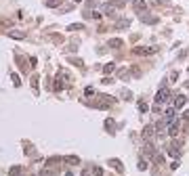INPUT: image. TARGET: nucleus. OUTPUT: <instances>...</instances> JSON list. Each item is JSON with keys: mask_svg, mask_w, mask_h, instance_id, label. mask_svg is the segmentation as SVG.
<instances>
[{"mask_svg": "<svg viewBox=\"0 0 189 176\" xmlns=\"http://www.w3.org/2000/svg\"><path fill=\"white\" fill-rule=\"evenodd\" d=\"M114 69H116V65H114V63H107V65L103 67V71H105V74H111Z\"/></svg>", "mask_w": 189, "mask_h": 176, "instance_id": "12", "label": "nucleus"}, {"mask_svg": "<svg viewBox=\"0 0 189 176\" xmlns=\"http://www.w3.org/2000/svg\"><path fill=\"white\" fill-rule=\"evenodd\" d=\"M111 4H114L116 8H122V6L126 4V0H111Z\"/></svg>", "mask_w": 189, "mask_h": 176, "instance_id": "13", "label": "nucleus"}, {"mask_svg": "<svg viewBox=\"0 0 189 176\" xmlns=\"http://www.w3.org/2000/svg\"><path fill=\"white\" fill-rule=\"evenodd\" d=\"M185 103H187V96H185V94H179V96L175 99V109H181Z\"/></svg>", "mask_w": 189, "mask_h": 176, "instance_id": "4", "label": "nucleus"}, {"mask_svg": "<svg viewBox=\"0 0 189 176\" xmlns=\"http://www.w3.org/2000/svg\"><path fill=\"white\" fill-rule=\"evenodd\" d=\"M109 164H111V166H114V168H118V170H122V166H120V162H118V159H111V162H109Z\"/></svg>", "mask_w": 189, "mask_h": 176, "instance_id": "18", "label": "nucleus"}, {"mask_svg": "<svg viewBox=\"0 0 189 176\" xmlns=\"http://www.w3.org/2000/svg\"><path fill=\"white\" fill-rule=\"evenodd\" d=\"M141 21H143V23H155L158 19H155V17H151V15H143Z\"/></svg>", "mask_w": 189, "mask_h": 176, "instance_id": "8", "label": "nucleus"}, {"mask_svg": "<svg viewBox=\"0 0 189 176\" xmlns=\"http://www.w3.org/2000/svg\"><path fill=\"white\" fill-rule=\"evenodd\" d=\"M168 134H170V136H177V134H179V120H172V122L168 124Z\"/></svg>", "mask_w": 189, "mask_h": 176, "instance_id": "2", "label": "nucleus"}, {"mask_svg": "<svg viewBox=\"0 0 189 176\" xmlns=\"http://www.w3.org/2000/svg\"><path fill=\"white\" fill-rule=\"evenodd\" d=\"M133 52H135V55H151V52H155V48H143V46H137Z\"/></svg>", "mask_w": 189, "mask_h": 176, "instance_id": "5", "label": "nucleus"}, {"mask_svg": "<svg viewBox=\"0 0 189 176\" xmlns=\"http://www.w3.org/2000/svg\"><path fill=\"white\" fill-rule=\"evenodd\" d=\"M65 162H69V164H72V166H74V164H78V162H80V159H78V157H65Z\"/></svg>", "mask_w": 189, "mask_h": 176, "instance_id": "17", "label": "nucleus"}, {"mask_svg": "<svg viewBox=\"0 0 189 176\" xmlns=\"http://www.w3.org/2000/svg\"><path fill=\"white\" fill-rule=\"evenodd\" d=\"M67 30H69V32H78V30H84V27H82V23H74V25H69Z\"/></svg>", "mask_w": 189, "mask_h": 176, "instance_id": "11", "label": "nucleus"}, {"mask_svg": "<svg viewBox=\"0 0 189 176\" xmlns=\"http://www.w3.org/2000/svg\"><path fill=\"white\" fill-rule=\"evenodd\" d=\"M130 25V21L128 19H122V21H118V27H128Z\"/></svg>", "mask_w": 189, "mask_h": 176, "instance_id": "15", "label": "nucleus"}, {"mask_svg": "<svg viewBox=\"0 0 189 176\" xmlns=\"http://www.w3.org/2000/svg\"><path fill=\"white\" fill-rule=\"evenodd\" d=\"M139 170H147V162H145V159L139 162Z\"/></svg>", "mask_w": 189, "mask_h": 176, "instance_id": "19", "label": "nucleus"}, {"mask_svg": "<svg viewBox=\"0 0 189 176\" xmlns=\"http://www.w3.org/2000/svg\"><path fill=\"white\" fill-rule=\"evenodd\" d=\"M170 99V90L168 88H162L158 94H155V105H162V103H166Z\"/></svg>", "mask_w": 189, "mask_h": 176, "instance_id": "1", "label": "nucleus"}, {"mask_svg": "<svg viewBox=\"0 0 189 176\" xmlns=\"http://www.w3.org/2000/svg\"><path fill=\"white\" fill-rule=\"evenodd\" d=\"M76 2H82V0H76Z\"/></svg>", "mask_w": 189, "mask_h": 176, "instance_id": "22", "label": "nucleus"}, {"mask_svg": "<svg viewBox=\"0 0 189 176\" xmlns=\"http://www.w3.org/2000/svg\"><path fill=\"white\" fill-rule=\"evenodd\" d=\"M84 176H88V174H84Z\"/></svg>", "mask_w": 189, "mask_h": 176, "instance_id": "23", "label": "nucleus"}, {"mask_svg": "<svg viewBox=\"0 0 189 176\" xmlns=\"http://www.w3.org/2000/svg\"><path fill=\"white\" fill-rule=\"evenodd\" d=\"M93 174H94V176H103V170H101V168H94Z\"/></svg>", "mask_w": 189, "mask_h": 176, "instance_id": "20", "label": "nucleus"}, {"mask_svg": "<svg viewBox=\"0 0 189 176\" xmlns=\"http://www.w3.org/2000/svg\"><path fill=\"white\" fill-rule=\"evenodd\" d=\"M8 36H11V38H17V40L25 38V34H23V32H8Z\"/></svg>", "mask_w": 189, "mask_h": 176, "instance_id": "9", "label": "nucleus"}, {"mask_svg": "<svg viewBox=\"0 0 189 176\" xmlns=\"http://www.w3.org/2000/svg\"><path fill=\"white\" fill-rule=\"evenodd\" d=\"M8 174H11V176H17V174H21V166H13V168L8 170Z\"/></svg>", "mask_w": 189, "mask_h": 176, "instance_id": "10", "label": "nucleus"}, {"mask_svg": "<svg viewBox=\"0 0 189 176\" xmlns=\"http://www.w3.org/2000/svg\"><path fill=\"white\" fill-rule=\"evenodd\" d=\"M175 113H177V109H175V107L166 109V113H164V122H166V124H170V122L175 120Z\"/></svg>", "mask_w": 189, "mask_h": 176, "instance_id": "3", "label": "nucleus"}, {"mask_svg": "<svg viewBox=\"0 0 189 176\" xmlns=\"http://www.w3.org/2000/svg\"><path fill=\"white\" fill-rule=\"evenodd\" d=\"M65 176H72V174H69V172H67V174H65Z\"/></svg>", "mask_w": 189, "mask_h": 176, "instance_id": "21", "label": "nucleus"}, {"mask_svg": "<svg viewBox=\"0 0 189 176\" xmlns=\"http://www.w3.org/2000/svg\"><path fill=\"white\" fill-rule=\"evenodd\" d=\"M46 4H48V6H59L61 0H46Z\"/></svg>", "mask_w": 189, "mask_h": 176, "instance_id": "16", "label": "nucleus"}, {"mask_svg": "<svg viewBox=\"0 0 189 176\" xmlns=\"http://www.w3.org/2000/svg\"><path fill=\"white\" fill-rule=\"evenodd\" d=\"M109 46L111 48H118V46H122V40H118V38L116 40H109Z\"/></svg>", "mask_w": 189, "mask_h": 176, "instance_id": "14", "label": "nucleus"}, {"mask_svg": "<svg viewBox=\"0 0 189 176\" xmlns=\"http://www.w3.org/2000/svg\"><path fill=\"white\" fill-rule=\"evenodd\" d=\"M153 132H155V126H145L143 128V138H151Z\"/></svg>", "mask_w": 189, "mask_h": 176, "instance_id": "7", "label": "nucleus"}, {"mask_svg": "<svg viewBox=\"0 0 189 176\" xmlns=\"http://www.w3.org/2000/svg\"><path fill=\"white\" fill-rule=\"evenodd\" d=\"M133 6H135V11L139 13V11H145V8H147V2H145V0H133Z\"/></svg>", "mask_w": 189, "mask_h": 176, "instance_id": "6", "label": "nucleus"}]
</instances>
